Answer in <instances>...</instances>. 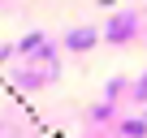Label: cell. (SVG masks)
Here are the masks:
<instances>
[{"label": "cell", "instance_id": "6da1fadb", "mask_svg": "<svg viewBox=\"0 0 147 138\" xmlns=\"http://www.w3.org/2000/svg\"><path fill=\"white\" fill-rule=\"evenodd\" d=\"M134 30H138V13H113L108 17V26H104V35L113 39V43H125V39H134Z\"/></svg>", "mask_w": 147, "mask_h": 138}, {"label": "cell", "instance_id": "7a4b0ae2", "mask_svg": "<svg viewBox=\"0 0 147 138\" xmlns=\"http://www.w3.org/2000/svg\"><path fill=\"white\" fill-rule=\"evenodd\" d=\"M65 43H69L74 52H87V48L95 43V30H91V26H78V30H69V35H65Z\"/></svg>", "mask_w": 147, "mask_h": 138}, {"label": "cell", "instance_id": "3957f363", "mask_svg": "<svg viewBox=\"0 0 147 138\" xmlns=\"http://www.w3.org/2000/svg\"><path fill=\"white\" fill-rule=\"evenodd\" d=\"M121 134H125V138H147V121H125Z\"/></svg>", "mask_w": 147, "mask_h": 138}, {"label": "cell", "instance_id": "277c9868", "mask_svg": "<svg viewBox=\"0 0 147 138\" xmlns=\"http://www.w3.org/2000/svg\"><path fill=\"white\" fill-rule=\"evenodd\" d=\"M39 43H43V35H26L22 39V52H39Z\"/></svg>", "mask_w": 147, "mask_h": 138}, {"label": "cell", "instance_id": "5b68a950", "mask_svg": "<svg viewBox=\"0 0 147 138\" xmlns=\"http://www.w3.org/2000/svg\"><path fill=\"white\" fill-rule=\"evenodd\" d=\"M134 99H143V104H147V74H143V78L134 82Z\"/></svg>", "mask_w": 147, "mask_h": 138}]
</instances>
